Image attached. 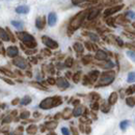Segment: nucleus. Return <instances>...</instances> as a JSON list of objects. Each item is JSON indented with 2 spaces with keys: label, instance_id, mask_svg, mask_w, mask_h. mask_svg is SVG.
Listing matches in <instances>:
<instances>
[{
  "label": "nucleus",
  "instance_id": "31",
  "mask_svg": "<svg viewBox=\"0 0 135 135\" xmlns=\"http://www.w3.org/2000/svg\"><path fill=\"white\" fill-rule=\"evenodd\" d=\"M72 64H73V58L69 57V58L65 60V65H67V67H72Z\"/></svg>",
  "mask_w": 135,
  "mask_h": 135
},
{
  "label": "nucleus",
  "instance_id": "10",
  "mask_svg": "<svg viewBox=\"0 0 135 135\" xmlns=\"http://www.w3.org/2000/svg\"><path fill=\"white\" fill-rule=\"evenodd\" d=\"M19 54V50L17 47H9L7 49V55L9 57H16Z\"/></svg>",
  "mask_w": 135,
  "mask_h": 135
},
{
  "label": "nucleus",
  "instance_id": "24",
  "mask_svg": "<svg viewBox=\"0 0 135 135\" xmlns=\"http://www.w3.org/2000/svg\"><path fill=\"white\" fill-rule=\"evenodd\" d=\"M98 76H99V72L98 71H92L90 74V79L92 81H96L98 78Z\"/></svg>",
  "mask_w": 135,
  "mask_h": 135
},
{
  "label": "nucleus",
  "instance_id": "3",
  "mask_svg": "<svg viewBox=\"0 0 135 135\" xmlns=\"http://www.w3.org/2000/svg\"><path fill=\"white\" fill-rule=\"evenodd\" d=\"M19 37L21 38V40L24 42V44L27 45L28 47L30 48H34L36 47V42H34V38L32 36H30V34L28 33H26V32H21V33H19Z\"/></svg>",
  "mask_w": 135,
  "mask_h": 135
},
{
  "label": "nucleus",
  "instance_id": "43",
  "mask_svg": "<svg viewBox=\"0 0 135 135\" xmlns=\"http://www.w3.org/2000/svg\"><path fill=\"white\" fill-rule=\"evenodd\" d=\"M10 119H11V117H7L4 121H3V123H9V122H10Z\"/></svg>",
  "mask_w": 135,
  "mask_h": 135
},
{
  "label": "nucleus",
  "instance_id": "20",
  "mask_svg": "<svg viewBox=\"0 0 135 135\" xmlns=\"http://www.w3.org/2000/svg\"><path fill=\"white\" fill-rule=\"evenodd\" d=\"M127 81H128L129 83L135 82V72H131V73H129L128 78H127Z\"/></svg>",
  "mask_w": 135,
  "mask_h": 135
},
{
  "label": "nucleus",
  "instance_id": "29",
  "mask_svg": "<svg viewBox=\"0 0 135 135\" xmlns=\"http://www.w3.org/2000/svg\"><path fill=\"white\" fill-rule=\"evenodd\" d=\"M126 16L128 17L129 19H135V11H127L126 13Z\"/></svg>",
  "mask_w": 135,
  "mask_h": 135
},
{
  "label": "nucleus",
  "instance_id": "21",
  "mask_svg": "<svg viewBox=\"0 0 135 135\" xmlns=\"http://www.w3.org/2000/svg\"><path fill=\"white\" fill-rule=\"evenodd\" d=\"M11 24H13V26H15L18 29H22L23 26H24L21 21H11Z\"/></svg>",
  "mask_w": 135,
  "mask_h": 135
},
{
  "label": "nucleus",
  "instance_id": "13",
  "mask_svg": "<svg viewBox=\"0 0 135 135\" xmlns=\"http://www.w3.org/2000/svg\"><path fill=\"white\" fill-rule=\"evenodd\" d=\"M117 101V92H112V94L110 95L109 99H108V103H109L110 105H113V104H115Z\"/></svg>",
  "mask_w": 135,
  "mask_h": 135
},
{
  "label": "nucleus",
  "instance_id": "5",
  "mask_svg": "<svg viewBox=\"0 0 135 135\" xmlns=\"http://www.w3.org/2000/svg\"><path fill=\"white\" fill-rule=\"evenodd\" d=\"M40 107L43 109H49L53 107V98H47L44 101H42L40 104Z\"/></svg>",
  "mask_w": 135,
  "mask_h": 135
},
{
  "label": "nucleus",
  "instance_id": "7",
  "mask_svg": "<svg viewBox=\"0 0 135 135\" xmlns=\"http://www.w3.org/2000/svg\"><path fill=\"white\" fill-rule=\"evenodd\" d=\"M122 7H123V5H117V6L111 7V9H107L104 11V15H105V16H110V15H112L114 13H117L119 9H122Z\"/></svg>",
  "mask_w": 135,
  "mask_h": 135
},
{
  "label": "nucleus",
  "instance_id": "30",
  "mask_svg": "<svg viewBox=\"0 0 135 135\" xmlns=\"http://www.w3.org/2000/svg\"><path fill=\"white\" fill-rule=\"evenodd\" d=\"M29 115H30L29 111H24V112H22V113H21L20 117H21V118H27V117H29Z\"/></svg>",
  "mask_w": 135,
  "mask_h": 135
},
{
  "label": "nucleus",
  "instance_id": "33",
  "mask_svg": "<svg viewBox=\"0 0 135 135\" xmlns=\"http://www.w3.org/2000/svg\"><path fill=\"white\" fill-rule=\"evenodd\" d=\"M88 36H90V37L91 38L92 41H95V42H98L99 41V37L96 36V34H94V33H88Z\"/></svg>",
  "mask_w": 135,
  "mask_h": 135
},
{
  "label": "nucleus",
  "instance_id": "6",
  "mask_svg": "<svg viewBox=\"0 0 135 135\" xmlns=\"http://www.w3.org/2000/svg\"><path fill=\"white\" fill-rule=\"evenodd\" d=\"M14 64L15 65H17L18 68H20V69H25L26 68V65H27V63H26V61L23 59V58H21V57H18V58H16V59H14Z\"/></svg>",
  "mask_w": 135,
  "mask_h": 135
},
{
  "label": "nucleus",
  "instance_id": "1",
  "mask_svg": "<svg viewBox=\"0 0 135 135\" xmlns=\"http://www.w3.org/2000/svg\"><path fill=\"white\" fill-rule=\"evenodd\" d=\"M114 77H115V74L113 72H106V73H103L101 78H100V81H99V86H102V85H108L110 84L112 81L114 80Z\"/></svg>",
  "mask_w": 135,
  "mask_h": 135
},
{
  "label": "nucleus",
  "instance_id": "38",
  "mask_svg": "<svg viewBox=\"0 0 135 135\" xmlns=\"http://www.w3.org/2000/svg\"><path fill=\"white\" fill-rule=\"evenodd\" d=\"M91 108H92V109H94V110H97V109H99V104H98V103H95L94 105L91 106Z\"/></svg>",
  "mask_w": 135,
  "mask_h": 135
},
{
  "label": "nucleus",
  "instance_id": "15",
  "mask_svg": "<svg viewBox=\"0 0 135 135\" xmlns=\"http://www.w3.org/2000/svg\"><path fill=\"white\" fill-rule=\"evenodd\" d=\"M0 37H1L3 41H5V42H9V34H7V33L4 31V29H2V28H0Z\"/></svg>",
  "mask_w": 135,
  "mask_h": 135
},
{
  "label": "nucleus",
  "instance_id": "16",
  "mask_svg": "<svg viewBox=\"0 0 135 135\" xmlns=\"http://www.w3.org/2000/svg\"><path fill=\"white\" fill-rule=\"evenodd\" d=\"M99 15V9H92L90 11V14L88 15V20H92V19H95Z\"/></svg>",
  "mask_w": 135,
  "mask_h": 135
},
{
  "label": "nucleus",
  "instance_id": "14",
  "mask_svg": "<svg viewBox=\"0 0 135 135\" xmlns=\"http://www.w3.org/2000/svg\"><path fill=\"white\" fill-rule=\"evenodd\" d=\"M83 112V107H81V106H78V107H76L74 111H73V115L74 117H80L81 114H82Z\"/></svg>",
  "mask_w": 135,
  "mask_h": 135
},
{
  "label": "nucleus",
  "instance_id": "49",
  "mask_svg": "<svg viewBox=\"0 0 135 135\" xmlns=\"http://www.w3.org/2000/svg\"><path fill=\"white\" fill-rule=\"evenodd\" d=\"M79 103V101H78V100H76V101L74 102V105H77V104H78Z\"/></svg>",
  "mask_w": 135,
  "mask_h": 135
},
{
  "label": "nucleus",
  "instance_id": "44",
  "mask_svg": "<svg viewBox=\"0 0 135 135\" xmlns=\"http://www.w3.org/2000/svg\"><path fill=\"white\" fill-rule=\"evenodd\" d=\"M18 103H19V100L16 99V100H14V101H13V105H16V104H18Z\"/></svg>",
  "mask_w": 135,
  "mask_h": 135
},
{
  "label": "nucleus",
  "instance_id": "23",
  "mask_svg": "<svg viewBox=\"0 0 135 135\" xmlns=\"http://www.w3.org/2000/svg\"><path fill=\"white\" fill-rule=\"evenodd\" d=\"M30 102H31V98L28 97V96H26V97H24L22 100H21V104L22 105H27V104H29Z\"/></svg>",
  "mask_w": 135,
  "mask_h": 135
},
{
  "label": "nucleus",
  "instance_id": "27",
  "mask_svg": "<svg viewBox=\"0 0 135 135\" xmlns=\"http://www.w3.org/2000/svg\"><path fill=\"white\" fill-rule=\"evenodd\" d=\"M127 55L129 56V58L131 60L135 63V52H133V51H127Z\"/></svg>",
  "mask_w": 135,
  "mask_h": 135
},
{
  "label": "nucleus",
  "instance_id": "42",
  "mask_svg": "<svg viewBox=\"0 0 135 135\" xmlns=\"http://www.w3.org/2000/svg\"><path fill=\"white\" fill-rule=\"evenodd\" d=\"M113 65H114V64L111 63V61H108V64H106V68H112Z\"/></svg>",
  "mask_w": 135,
  "mask_h": 135
},
{
  "label": "nucleus",
  "instance_id": "9",
  "mask_svg": "<svg viewBox=\"0 0 135 135\" xmlns=\"http://www.w3.org/2000/svg\"><path fill=\"white\" fill-rule=\"evenodd\" d=\"M56 83H57V86L60 87V88H67V87H69V85H70L69 82L64 78H58L56 81Z\"/></svg>",
  "mask_w": 135,
  "mask_h": 135
},
{
  "label": "nucleus",
  "instance_id": "12",
  "mask_svg": "<svg viewBox=\"0 0 135 135\" xmlns=\"http://www.w3.org/2000/svg\"><path fill=\"white\" fill-rule=\"evenodd\" d=\"M29 11V7L27 5H21L16 9V13L18 14H27Z\"/></svg>",
  "mask_w": 135,
  "mask_h": 135
},
{
  "label": "nucleus",
  "instance_id": "17",
  "mask_svg": "<svg viewBox=\"0 0 135 135\" xmlns=\"http://www.w3.org/2000/svg\"><path fill=\"white\" fill-rule=\"evenodd\" d=\"M36 25L38 29H42L44 27V21H43V18H37L36 21Z\"/></svg>",
  "mask_w": 135,
  "mask_h": 135
},
{
  "label": "nucleus",
  "instance_id": "26",
  "mask_svg": "<svg viewBox=\"0 0 135 135\" xmlns=\"http://www.w3.org/2000/svg\"><path fill=\"white\" fill-rule=\"evenodd\" d=\"M45 126H46V128H48V129H50V130H52V129H54V128H56L57 124H56L55 122H51V123H47V124H46Z\"/></svg>",
  "mask_w": 135,
  "mask_h": 135
},
{
  "label": "nucleus",
  "instance_id": "19",
  "mask_svg": "<svg viewBox=\"0 0 135 135\" xmlns=\"http://www.w3.org/2000/svg\"><path fill=\"white\" fill-rule=\"evenodd\" d=\"M129 121H127V119H125V121L121 122V124H119V128H121L122 130H126L127 128L129 127Z\"/></svg>",
  "mask_w": 135,
  "mask_h": 135
},
{
  "label": "nucleus",
  "instance_id": "4",
  "mask_svg": "<svg viewBox=\"0 0 135 135\" xmlns=\"http://www.w3.org/2000/svg\"><path fill=\"white\" fill-rule=\"evenodd\" d=\"M42 40H43V43L47 46V47L51 48V49H56L57 47H58V44H57L55 41H53L52 38H50V37L46 36H44L43 37H42Z\"/></svg>",
  "mask_w": 135,
  "mask_h": 135
},
{
  "label": "nucleus",
  "instance_id": "41",
  "mask_svg": "<svg viewBox=\"0 0 135 135\" xmlns=\"http://www.w3.org/2000/svg\"><path fill=\"white\" fill-rule=\"evenodd\" d=\"M73 3H75V4H78V3H81L83 1H85V0H72Z\"/></svg>",
  "mask_w": 135,
  "mask_h": 135
},
{
  "label": "nucleus",
  "instance_id": "18",
  "mask_svg": "<svg viewBox=\"0 0 135 135\" xmlns=\"http://www.w3.org/2000/svg\"><path fill=\"white\" fill-rule=\"evenodd\" d=\"M37 131V128L36 125H30L28 128H27V132H28L29 134H34Z\"/></svg>",
  "mask_w": 135,
  "mask_h": 135
},
{
  "label": "nucleus",
  "instance_id": "40",
  "mask_svg": "<svg viewBox=\"0 0 135 135\" xmlns=\"http://www.w3.org/2000/svg\"><path fill=\"white\" fill-rule=\"evenodd\" d=\"M48 82H49L50 84H55V83H56V81L54 80L53 78H48Z\"/></svg>",
  "mask_w": 135,
  "mask_h": 135
},
{
  "label": "nucleus",
  "instance_id": "36",
  "mask_svg": "<svg viewBox=\"0 0 135 135\" xmlns=\"http://www.w3.org/2000/svg\"><path fill=\"white\" fill-rule=\"evenodd\" d=\"M90 60V56H85V57L83 58V63H87Z\"/></svg>",
  "mask_w": 135,
  "mask_h": 135
},
{
  "label": "nucleus",
  "instance_id": "2",
  "mask_svg": "<svg viewBox=\"0 0 135 135\" xmlns=\"http://www.w3.org/2000/svg\"><path fill=\"white\" fill-rule=\"evenodd\" d=\"M85 15H86V11H81V13H79L78 15H76V16L72 19L70 26H71V28L73 30H76L77 28H79V26L82 24L83 19H84V17H85Z\"/></svg>",
  "mask_w": 135,
  "mask_h": 135
},
{
  "label": "nucleus",
  "instance_id": "28",
  "mask_svg": "<svg viewBox=\"0 0 135 135\" xmlns=\"http://www.w3.org/2000/svg\"><path fill=\"white\" fill-rule=\"evenodd\" d=\"M59 104H61V99L60 98H53V107L59 105Z\"/></svg>",
  "mask_w": 135,
  "mask_h": 135
},
{
  "label": "nucleus",
  "instance_id": "46",
  "mask_svg": "<svg viewBox=\"0 0 135 135\" xmlns=\"http://www.w3.org/2000/svg\"><path fill=\"white\" fill-rule=\"evenodd\" d=\"M85 45H86V47L88 48V50H91V45H90V44H88V43H86Z\"/></svg>",
  "mask_w": 135,
  "mask_h": 135
},
{
  "label": "nucleus",
  "instance_id": "47",
  "mask_svg": "<svg viewBox=\"0 0 135 135\" xmlns=\"http://www.w3.org/2000/svg\"><path fill=\"white\" fill-rule=\"evenodd\" d=\"M117 43H118V44H119V45H121V46H122V45H123V42H122V41H121V40H119V38H118V37H117Z\"/></svg>",
  "mask_w": 135,
  "mask_h": 135
},
{
  "label": "nucleus",
  "instance_id": "39",
  "mask_svg": "<svg viewBox=\"0 0 135 135\" xmlns=\"http://www.w3.org/2000/svg\"><path fill=\"white\" fill-rule=\"evenodd\" d=\"M102 111H103V112H108V111H109V107H108V106H103Z\"/></svg>",
  "mask_w": 135,
  "mask_h": 135
},
{
  "label": "nucleus",
  "instance_id": "11",
  "mask_svg": "<svg viewBox=\"0 0 135 135\" xmlns=\"http://www.w3.org/2000/svg\"><path fill=\"white\" fill-rule=\"evenodd\" d=\"M96 58L99 60H105V59H107V54L104 51H102V50H99V51H97V53H96Z\"/></svg>",
  "mask_w": 135,
  "mask_h": 135
},
{
  "label": "nucleus",
  "instance_id": "34",
  "mask_svg": "<svg viewBox=\"0 0 135 135\" xmlns=\"http://www.w3.org/2000/svg\"><path fill=\"white\" fill-rule=\"evenodd\" d=\"M134 91H135V86H130L126 92H127V95H131V94H133Z\"/></svg>",
  "mask_w": 135,
  "mask_h": 135
},
{
  "label": "nucleus",
  "instance_id": "48",
  "mask_svg": "<svg viewBox=\"0 0 135 135\" xmlns=\"http://www.w3.org/2000/svg\"><path fill=\"white\" fill-rule=\"evenodd\" d=\"M90 128H86V133H90Z\"/></svg>",
  "mask_w": 135,
  "mask_h": 135
},
{
  "label": "nucleus",
  "instance_id": "22",
  "mask_svg": "<svg viewBox=\"0 0 135 135\" xmlns=\"http://www.w3.org/2000/svg\"><path fill=\"white\" fill-rule=\"evenodd\" d=\"M126 103H127V105H128V106L133 107V106L135 105V99H134V98H131V97L127 98V99H126Z\"/></svg>",
  "mask_w": 135,
  "mask_h": 135
},
{
  "label": "nucleus",
  "instance_id": "50",
  "mask_svg": "<svg viewBox=\"0 0 135 135\" xmlns=\"http://www.w3.org/2000/svg\"><path fill=\"white\" fill-rule=\"evenodd\" d=\"M48 135H56V134H55V133H49Z\"/></svg>",
  "mask_w": 135,
  "mask_h": 135
},
{
  "label": "nucleus",
  "instance_id": "37",
  "mask_svg": "<svg viewBox=\"0 0 135 135\" xmlns=\"http://www.w3.org/2000/svg\"><path fill=\"white\" fill-rule=\"evenodd\" d=\"M32 85H33V86H36V87H37V88H41V90H45V87H44V86H42V85H40V84L32 83Z\"/></svg>",
  "mask_w": 135,
  "mask_h": 135
},
{
  "label": "nucleus",
  "instance_id": "32",
  "mask_svg": "<svg viewBox=\"0 0 135 135\" xmlns=\"http://www.w3.org/2000/svg\"><path fill=\"white\" fill-rule=\"evenodd\" d=\"M61 133L63 135H70V130L68 128H65V127H63V128H61Z\"/></svg>",
  "mask_w": 135,
  "mask_h": 135
},
{
  "label": "nucleus",
  "instance_id": "25",
  "mask_svg": "<svg viewBox=\"0 0 135 135\" xmlns=\"http://www.w3.org/2000/svg\"><path fill=\"white\" fill-rule=\"evenodd\" d=\"M74 49L76 50L77 52H82L83 51V46L81 45L80 43H75L74 44Z\"/></svg>",
  "mask_w": 135,
  "mask_h": 135
},
{
  "label": "nucleus",
  "instance_id": "45",
  "mask_svg": "<svg viewBox=\"0 0 135 135\" xmlns=\"http://www.w3.org/2000/svg\"><path fill=\"white\" fill-rule=\"evenodd\" d=\"M3 80H5V81H6V82H7V83H9V84H14V83H13V82H11V81H10V80H9V79H5V78H3Z\"/></svg>",
  "mask_w": 135,
  "mask_h": 135
},
{
  "label": "nucleus",
  "instance_id": "35",
  "mask_svg": "<svg viewBox=\"0 0 135 135\" xmlns=\"http://www.w3.org/2000/svg\"><path fill=\"white\" fill-rule=\"evenodd\" d=\"M79 78H80V73H77V74H75L74 77H73V80H74L75 82L77 83L79 81Z\"/></svg>",
  "mask_w": 135,
  "mask_h": 135
},
{
  "label": "nucleus",
  "instance_id": "8",
  "mask_svg": "<svg viewBox=\"0 0 135 135\" xmlns=\"http://www.w3.org/2000/svg\"><path fill=\"white\" fill-rule=\"evenodd\" d=\"M56 21H57L56 14L55 13H50L49 16H48V24H49V26H54L56 24Z\"/></svg>",
  "mask_w": 135,
  "mask_h": 135
}]
</instances>
